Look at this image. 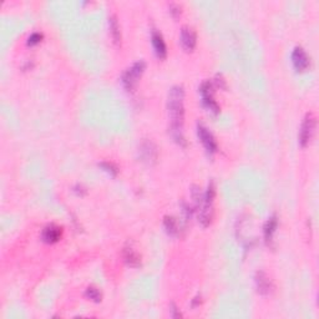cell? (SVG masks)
<instances>
[{"instance_id": "cell-1", "label": "cell", "mask_w": 319, "mask_h": 319, "mask_svg": "<svg viewBox=\"0 0 319 319\" xmlns=\"http://www.w3.org/2000/svg\"><path fill=\"white\" fill-rule=\"evenodd\" d=\"M168 115L171 120V135L178 145L185 147L186 139L183 135V119H185V91L182 86H173L168 93Z\"/></svg>"}, {"instance_id": "cell-2", "label": "cell", "mask_w": 319, "mask_h": 319, "mask_svg": "<svg viewBox=\"0 0 319 319\" xmlns=\"http://www.w3.org/2000/svg\"><path fill=\"white\" fill-rule=\"evenodd\" d=\"M216 190H214L213 182H211L208 185L207 191L203 195L202 202L200 203V206L197 207L198 211V222L202 224L203 227H207L211 223L213 218V198Z\"/></svg>"}, {"instance_id": "cell-3", "label": "cell", "mask_w": 319, "mask_h": 319, "mask_svg": "<svg viewBox=\"0 0 319 319\" xmlns=\"http://www.w3.org/2000/svg\"><path fill=\"white\" fill-rule=\"evenodd\" d=\"M145 68H146V64H145L144 60H139L131 66V68L127 69L124 74H122V85L126 90L132 91L135 88H136L137 83H139L140 78L144 74Z\"/></svg>"}, {"instance_id": "cell-4", "label": "cell", "mask_w": 319, "mask_h": 319, "mask_svg": "<svg viewBox=\"0 0 319 319\" xmlns=\"http://www.w3.org/2000/svg\"><path fill=\"white\" fill-rule=\"evenodd\" d=\"M139 157L146 165H154L159 157V150L151 140H144L139 146Z\"/></svg>"}, {"instance_id": "cell-5", "label": "cell", "mask_w": 319, "mask_h": 319, "mask_svg": "<svg viewBox=\"0 0 319 319\" xmlns=\"http://www.w3.org/2000/svg\"><path fill=\"white\" fill-rule=\"evenodd\" d=\"M201 96H202V104L206 109L212 114H219V105L213 99V85L210 81H203L200 88Z\"/></svg>"}, {"instance_id": "cell-6", "label": "cell", "mask_w": 319, "mask_h": 319, "mask_svg": "<svg viewBox=\"0 0 319 319\" xmlns=\"http://www.w3.org/2000/svg\"><path fill=\"white\" fill-rule=\"evenodd\" d=\"M315 131V117L313 114L305 115L304 120L302 122V126L299 130V144L303 147L307 146L309 141L312 140L313 135Z\"/></svg>"}, {"instance_id": "cell-7", "label": "cell", "mask_w": 319, "mask_h": 319, "mask_svg": "<svg viewBox=\"0 0 319 319\" xmlns=\"http://www.w3.org/2000/svg\"><path fill=\"white\" fill-rule=\"evenodd\" d=\"M197 135L200 141L202 142L203 147L206 149V151L210 155H213L217 151V142L210 130L205 125L197 124Z\"/></svg>"}, {"instance_id": "cell-8", "label": "cell", "mask_w": 319, "mask_h": 319, "mask_svg": "<svg viewBox=\"0 0 319 319\" xmlns=\"http://www.w3.org/2000/svg\"><path fill=\"white\" fill-rule=\"evenodd\" d=\"M254 283H256L257 292L262 295H268L272 293L273 284L269 277L263 272V270H258L254 275Z\"/></svg>"}, {"instance_id": "cell-9", "label": "cell", "mask_w": 319, "mask_h": 319, "mask_svg": "<svg viewBox=\"0 0 319 319\" xmlns=\"http://www.w3.org/2000/svg\"><path fill=\"white\" fill-rule=\"evenodd\" d=\"M292 63L297 71L307 70L309 66V58L302 47H295L292 53Z\"/></svg>"}, {"instance_id": "cell-10", "label": "cell", "mask_w": 319, "mask_h": 319, "mask_svg": "<svg viewBox=\"0 0 319 319\" xmlns=\"http://www.w3.org/2000/svg\"><path fill=\"white\" fill-rule=\"evenodd\" d=\"M196 33L191 27H183L181 30V44L186 52H192L196 47Z\"/></svg>"}, {"instance_id": "cell-11", "label": "cell", "mask_w": 319, "mask_h": 319, "mask_svg": "<svg viewBox=\"0 0 319 319\" xmlns=\"http://www.w3.org/2000/svg\"><path fill=\"white\" fill-rule=\"evenodd\" d=\"M63 234V229L61 227L56 226V224H48L42 232V239L45 243H55L61 238Z\"/></svg>"}, {"instance_id": "cell-12", "label": "cell", "mask_w": 319, "mask_h": 319, "mask_svg": "<svg viewBox=\"0 0 319 319\" xmlns=\"http://www.w3.org/2000/svg\"><path fill=\"white\" fill-rule=\"evenodd\" d=\"M122 256H124L125 263L129 267L137 268L141 266V256H140L139 252H137L134 247H125L124 252H122Z\"/></svg>"}, {"instance_id": "cell-13", "label": "cell", "mask_w": 319, "mask_h": 319, "mask_svg": "<svg viewBox=\"0 0 319 319\" xmlns=\"http://www.w3.org/2000/svg\"><path fill=\"white\" fill-rule=\"evenodd\" d=\"M151 40H152V47H154L155 53L159 56L160 59H165L166 54H167V48H166L165 40H163L161 33L157 30H152L151 34Z\"/></svg>"}, {"instance_id": "cell-14", "label": "cell", "mask_w": 319, "mask_h": 319, "mask_svg": "<svg viewBox=\"0 0 319 319\" xmlns=\"http://www.w3.org/2000/svg\"><path fill=\"white\" fill-rule=\"evenodd\" d=\"M163 226H165L166 232H167L170 236L172 237L180 236L181 227L180 224H178L177 219H176L173 216H165V218H163Z\"/></svg>"}, {"instance_id": "cell-15", "label": "cell", "mask_w": 319, "mask_h": 319, "mask_svg": "<svg viewBox=\"0 0 319 319\" xmlns=\"http://www.w3.org/2000/svg\"><path fill=\"white\" fill-rule=\"evenodd\" d=\"M277 226H278L277 216L269 217L263 227V236H264V241H266L267 244H269L270 242H272L273 234H274L275 229H277Z\"/></svg>"}, {"instance_id": "cell-16", "label": "cell", "mask_w": 319, "mask_h": 319, "mask_svg": "<svg viewBox=\"0 0 319 319\" xmlns=\"http://www.w3.org/2000/svg\"><path fill=\"white\" fill-rule=\"evenodd\" d=\"M109 25H110V32H111L112 39H114L115 44H116L117 47H120V45H121V32H120L119 22H117L115 15H111V17H110Z\"/></svg>"}, {"instance_id": "cell-17", "label": "cell", "mask_w": 319, "mask_h": 319, "mask_svg": "<svg viewBox=\"0 0 319 319\" xmlns=\"http://www.w3.org/2000/svg\"><path fill=\"white\" fill-rule=\"evenodd\" d=\"M85 295L89 298V299L96 303L101 302V298H103V294H101L100 290H99L96 287H93V285L88 287V289H86L85 292Z\"/></svg>"}, {"instance_id": "cell-18", "label": "cell", "mask_w": 319, "mask_h": 319, "mask_svg": "<svg viewBox=\"0 0 319 319\" xmlns=\"http://www.w3.org/2000/svg\"><path fill=\"white\" fill-rule=\"evenodd\" d=\"M99 166H100V167L103 168L104 171H106L107 173H110L111 176H116L117 172H119V170H117L116 166H115L114 163H111V162H101Z\"/></svg>"}, {"instance_id": "cell-19", "label": "cell", "mask_w": 319, "mask_h": 319, "mask_svg": "<svg viewBox=\"0 0 319 319\" xmlns=\"http://www.w3.org/2000/svg\"><path fill=\"white\" fill-rule=\"evenodd\" d=\"M43 39V34L40 33H33L29 38H28V45L33 47V45H37L42 42Z\"/></svg>"}, {"instance_id": "cell-20", "label": "cell", "mask_w": 319, "mask_h": 319, "mask_svg": "<svg viewBox=\"0 0 319 319\" xmlns=\"http://www.w3.org/2000/svg\"><path fill=\"white\" fill-rule=\"evenodd\" d=\"M170 13L173 15L175 18H177L178 15L181 14V7L176 3H171L170 4Z\"/></svg>"}, {"instance_id": "cell-21", "label": "cell", "mask_w": 319, "mask_h": 319, "mask_svg": "<svg viewBox=\"0 0 319 319\" xmlns=\"http://www.w3.org/2000/svg\"><path fill=\"white\" fill-rule=\"evenodd\" d=\"M214 84H216V85L218 86L219 89H226V88H227L226 80H224L223 76H222L221 74H218V75H216V79H214Z\"/></svg>"}, {"instance_id": "cell-22", "label": "cell", "mask_w": 319, "mask_h": 319, "mask_svg": "<svg viewBox=\"0 0 319 319\" xmlns=\"http://www.w3.org/2000/svg\"><path fill=\"white\" fill-rule=\"evenodd\" d=\"M171 315H172V318H181V317H182V314H181L180 310L177 309V307H176L175 304H171Z\"/></svg>"}]
</instances>
